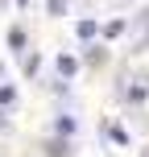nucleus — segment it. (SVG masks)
Returning a JSON list of instances; mask_svg holds the SVG:
<instances>
[{"instance_id": "nucleus-1", "label": "nucleus", "mask_w": 149, "mask_h": 157, "mask_svg": "<svg viewBox=\"0 0 149 157\" xmlns=\"http://www.w3.org/2000/svg\"><path fill=\"white\" fill-rule=\"evenodd\" d=\"M58 75H62V78H75V75H79V62H75L71 54H62V58H58Z\"/></svg>"}, {"instance_id": "nucleus-2", "label": "nucleus", "mask_w": 149, "mask_h": 157, "mask_svg": "<svg viewBox=\"0 0 149 157\" xmlns=\"http://www.w3.org/2000/svg\"><path fill=\"white\" fill-rule=\"evenodd\" d=\"M95 33H100L95 21H79V37H95Z\"/></svg>"}, {"instance_id": "nucleus-3", "label": "nucleus", "mask_w": 149, "mask_h": 157, "mask_svg": "<svg viewBox=\"0 0 149 157\" xmlns=\"http://www.w3.org/2000/svg\"><path fill=\"white\" fill-rule=\"evenodd\" d=\"M120 33H124V21H108L104 25V37H120Z\"/></svg>"}, {"instance_id": "nucleus-4", "label": "nucleus", "mask_w": 149, "mask_h": 157, "mask_svg": "<svg viewBox=\"0 0 149 157\" xmlns=\"http://www.w3.org/2000/svg\"><path fill=\"white\" fill-rule=\"evenodd\" d=\"M8 46L21 50V46H25V33H21V29H13V33H8Z\"/></svg>"}, {"instance_id": "nucleus-5", "label": "nucleus", "mask_w": 149, "mask_h": 157, "mask_svg": "<svg viewBox=\"0 0 149 157\" xmlns=\"http://www.w3.org/2000/svg\"><path fill=\"white\" fill-rule=\"evenodd\" d=\"M37 66H41V58H37V54L25 58V75H37Z\"/></svg>"}, {"instance_id": "nucleus-6", "label": "nucleus", "mask_w": 149, "mask_h": 157, "mask_svg": "<svg viewBox=\"0 0 149 157\" xmlns=\"http://www.w3.org/2000/svg\"><path fill=\"white\" fill-rule=\"evenodd\" d=\"M0 103H17V87H0Z\"/></svg>"}, {"instance_id": "nucleus-7", "label": "nucleus", "mask_w": 149, "mask_h": 157, "mask_svg": "<svg viewBox=\"0 0 149 157\" xmlns=\"http://www.w3.org/2000/svg\"><path fill=\"white\" fill-rule=\"evenodd\" d=\"M46 8H50V17H62V13H66V0H50Z\"/></svg>"}, {"instance_id": "nucleus-8", "label": "nucleus", "mask_w": 149, "mask_h": 157, "mask_svg": "<svg viewBox=\"0 0 149 157\" xmlns=\"http://www.w3.org/2000/svg\"><path fill=\"white\" fill-rule=\"evenodd\" d=\"M46 153H50V157H66V141H54V145H50Z\"/></svg>"}, {"instance_id": "nucleus-9", "label": "nucleus", "mask_w": 149, "mask_h": 157, "mask_svg": "<svg viewBox=\"0 0 149 157\" xmlns=\"http://www.w3.org/2000/svg\"><path fill=\"white\" fill-rule=\"evenodd\" d=\"M0 128H8V120H4V112H0Z\"/></svg>"}, {"instance_id": "nucleus-10", "label": "nucleus", "mask_w": 149, "mask_h": 157, "mask_svg": "<svg viewBox=\"0 0 149 157\" xmlns=\"http://www.w3.org/2000/svg\"><path fill=\"white\" fill-rule=\"evenodd\" d=\"M17 4H29V0H17Z\"/></svg>"}]
</instances>
